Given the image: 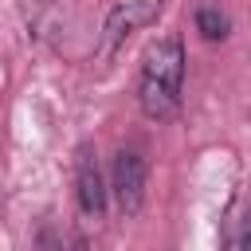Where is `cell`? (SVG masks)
Listing matches in <instances>:
<instances>
[{
    "label": "cell",
    "mask_w": 251,
    "mask_h": 251,
    "mask_svg": "<svg viewBox=\"0 0 251 251\" xmlns=\"http://www.w3.org/2000/svg\"><path fill=\"white\" fill-rule=\"evenodd\" d=\"M161 8H165V0H118V4L106 12L102 39H98V55H102V59H114L133 31L157 24Z\"/></svg>",
    "instance_id": "obj_3"
},
{
    "label": "cell",
    "mask_w": 251,
    "mask_h": 251,
    "mask_svg": "<svg viewBox=\"0 0 251 251\" xmlns=\"http://www.w3.org/2000/svg\"><path fill=\"white\" fill-rule=\"evenodd\" d=\"M224 251H251V200H247V204H243V212L235 216V224H231V231H227Z\"/></svg>",
    "instance_id": "obj_6"
},
{
    "label": "cell",
    "mask_w": 251,
    "mask_h": 251,
    "mask_svg": "<svg viewBox=\"0 0 251 251\" xmlns=\"http://www.w3.org/2000/svg\"><path fill=\"white\" fill-rule=\"evenodd\" d=\"M145 184H149V157L141 145H122L110 165V196L126 220H133L145 204Z\"/></svg>",
    "instance_id": "obj_2"
},
{
    "label": "cell",
    "mask_w": 251,
    "mask_h": 251,
    "mask_svg": "<svg viewBox=\"0 0 251 251\" xmlns=\"http://www.w3.org/2000/svg\"><path fill=\"white\" fill-rule=\"evenodd\" d=\"M35 251H67V247H63V235H59L51 224H43L39 235H35Z\"/></svg>",
    "instance_id": "obj_7"
},
{
    "label": "cell",
    "mask_w": 251,
    "mask_h": 251,
    "mask_svg": "<svg viewBox=\"0 0 251 251\" xmlns=\"http://www.w3.org/2000/svg\"><path fill=\"white\" fill-rule=\"evenodd\" d=\"M184 102V39L176 31L157 35L137 67V110L149 122H173Z\"/></svg>",
    "instance_id": "obj_1"
},
{
    "label": "cell",
    "mask_w": 251,
    "mask_h": 251,
    "mask_svg": "<svg viewBox=\"0 0 251 251\" xmlns=\"http://www.w3.org/2000/svg\"><path fill=\"white\" fill-rule=\"evenodd\" d=\"M75 200L86 220H102L106 200H110V180L102 176L94 145H78V153H75Z\"/></svg>",
    "instance_id": "obj_4"
},
{
    "label": "cell",
    "mask_w": 251,
    "mask_h": 251,
    "mask_svg": "<svg viewBox=\"0 0 251 251\" xmlns=\"http://www.w3.org/2000/svg\"><path fill=\"white\" fill-rule=\"evenodd\" d=\"M192 24H196L200 39H208V43H220V39H227V31H231V20H227V12H224L220 4H200V8L192 12Z\"/></svg>",
    "instance_id": "obj_5"
}]
</instances>
